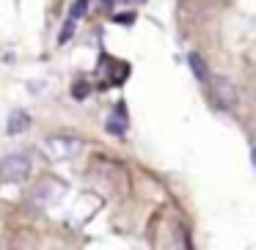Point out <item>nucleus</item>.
<instances>
[{
  "label": "nucleus",
  "mask_w": 256,
  "mask_h": 250,
  "mask_svg": "<svg viewBox=\"0 0 256 250\" xmlns=\"http://www.w3.org/2000/svg\"><path fill=\"white\" fill-rule=\"evenodd\" d=\"M116 3H124V6H138V3H146V0H116Z\"/></svg>",
  "instance_id": "nucleus-11"
},
{
  "label": "nucleus",
  "mask_w": 256,
  "mask_h": 250,
  "mask_svg": "<svg viewBox=\"0 0 256 250\" xmlns=\"http://www.w3.org/2000/svg\"><path fill=\"white\" fill-rule=\"evenodd\" d=\"M30 129V113L28 110H14L8 116V124H6V132L8 135H22Z\"/></svg>",
  "instance_id": "nucleus-5"
},
{
  "label": "nucleus",
  "mask_w": 256,
  "mask_h": 250,
  "mask_svg": "<svg viewBox=\"0 0 256 250\" xmlns=\"http://www.w3.org/2000/svg\"><path fill=\"white\" fill-rule=\"evenodd\" d=\"M113 22H118V25H132V22H135V14H116V17H113Z\"/></svg>",
  "instance_id": "nucleus-10"
},
{
  "label": "nucleus",
  "mask_w": 256,
  "mask_h": 250,
  "mask_svg": "<svg viewBox=\"0 0 256 250\" xmlns=\"http://www.w3.org/2000/svg\"><path fill=\"white\" fill-rule=\"evenodd\" d=\"M212 85H215L218 99H220L226 107H234V105H237V88H234L232 80H226V77H215V80H212Z\"/></svg>",
  "instance_id": "nucleus-3"
},
{
  "label": "nucleus",
  "mask_w": 256,
  "mask_h": 250,
  "mask_svg": "<svg viewBox=\"0 0 256 250\" xmlns=\"http://www.w3.org/2000/svg\"><path fill=\"white\" fill-rule=\"evenodd\" d=\"M250 157H254V168H256V149H254V154H250Z\"/></svg>",
  "instance_id": "nucleus-12"
},
{
  "label": "nucleus",
  "mask_w": 256,
  "mask_h": 250,
  "mask_svg": "<svg viewBox=\"0 0 256 250\" xmlns=\"http://www.w3.org/2000/svg\"><path fill=\"white\" fill-rule=\"evenodd\" d=\"M83 149V140L74 138V135H50L44 138V151L52 160H69V157L80 154Z\"/></svg>",
  "instance_id": "nucleus-2"
},
{
  "label": "nucleus",
  "mask_w": 256,
  "mask_h": 250,
  "mask_svg": "<svg viewBox=\"0 0 256 250\" xmlns=\"http://www.w3.org/2000/svg\"><path fill=\"white\" fill-rule=\"evenodd\" d=\"M74 25H78V19H72V17L64 22V30H61V36H58V44H66V41L72 39V36H74Z\"/></svg>",
  "instance_id": "nucleus-8"
},
{
  "label": "nucleus",
  "mask_w": 256,
  "mask_h": 250,
  "mask_svg": "<svg viewBox=\"0 0 256 250\" xmlns=\"http://www.w3.org/2000/svg\"><path fill=\"white\" fill-rule=\"evenodd\" d=\"M88 94H91V83H88V80H78V83L72 85V96H74V99H86Z\"/></svg>",
  "instance_id": "nucleus-7"
},
{
  "label": "nucleus",
  "mask_w": 256,
  "mask_h": 250,
  "mask_svg": "<svg viewBox=\"0 0 256 250\" xmlns=\"http://www.w3.org/2000/svg\"><path fill=\"white\" fill-rule=\"evenodd\" d=\"M30 176V160L25 154H8L0 162V187L22 184Z\"/></svg>",
  "instance_id": "nucleus-1"
},
{
  "label": "nucleus",
  "mask_w": 256,
  "mask_h": 250,
  "mask_svg": "<svg viewBox=\"0 0 256 250\" xmlns=\"http://www.w3.org/2000/svg\"><path fill=\"white\" fill-rule=\"evenodd\" d=\"M86 11H88V0H74L69 17H72V19H80V17H86Z\"/></svg>",
  "instance_id": "nucleus-9"
},
{
  "label": "nucleus",
  "mask_w": 256,
  "mask_h": 250,
  "mask_svg": "<svg viewBox=\"0 0 256 250\" xmlns=\"http://www.w3.org/2000/svg\"><path fill=\"white\" fill-rule=\"evenodd\" d=\"M188 66H190V72L196 74L198 83H206V80H210V66H206V61L198 55V52H190L188 55Z\"/></svg>",
  "instance_id": "nucleus-6"
},
{
  "label": "nucleus",
  "mask_w": 256,
  "mask_h": 250,
  "mask_svg": "<svg viewBox=\"0 0 256 250\" xmlns=\"http://www.w3.org/2000/svg\"><path fill=\"white\" fill-rule=\"evenodd\" d=\"M105 127H108V132L116 135V138H124V135H127V107H124L122 102L116 105V113L108 118Z\"/></svg>",
  "instance_id": "nucleus-4"
}]
</instances>
